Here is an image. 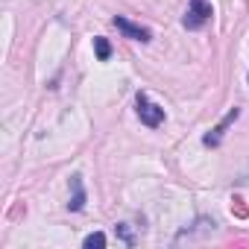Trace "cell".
<instances>
[{
  "label": "cell",
  "instance_id": "cell-4",
  "mask_svg": "<svg viewBox=\"0 0 249 249\" xmlns=\"http://www.w3.org/2000/svg\"><path fill=\"white\" fill-rule=\"evenodd\" d=\"M237 117H240V108H231V111H229V114H226V117L217 123V126H214V129H211V132L202 138V144H205V147H217V144H220V138H223V132L231 126V123H234Z\"/></svg>",
  "mask_w": 249,
  "mask_h": 249
},
{
  "label": "cell",
  "instance_id": "cell-5",
  "mask_svg": "<svg viewBox=\"0 0 249 249\" xmlns=\"http://www.w3.org/2000/svg\"><path fill=\"white\" fill-rule=\"evenodd\" d=\"M71 188H73V196H71L68 208H71V211H82V205H85V188H82V176H71Z\"/></svg>",
  "mask_w": 249,
  "mask_h": 249
},
{
  "label": "cell",
  "instance_id": "cell-7",
  "mask_svg": "<svg viewBox=\"0 0 249 249\" xmlns=\"http://www.w3.org/2000/svg\"><path fill=\"white\" fill-rule=\"evenodd\" d=\"M103 246H106V234L103 231H94V234L85 237V249H103Z\"/></svg>",
  "mask_w": 249,
  "mask_h": 249
},
{
  "label": "cell",
  "instance_id": "cell-2",
  "mask_svg": "<svg viewBox=\"0 0 249 249\" xmlns=\"http://www.w3.org/2000/svg\"><path fill=\"white\" fill-rule=\"evenodd\" d=\"M135 108H138V117L147 123L150 129H156V126H161V123H164V108H159L156 103H150L147 94H138L135 97Z\"/></svg>",
  "mask_w": 249,
  "mask_h": 249
},
{
  "label": "cell",
  "instance_id": "cell-3",
  "mask_svg": "<svg viewBox=\"0 0 249 249\" xmlns=\"http://www.w3.org/2000/svg\"><path fill=\"white\" fill-rule=\"evenodd\" d=\"M114 27L126 36V38H132V41H150L153 38V33L147 30V27H138V24H132V21H126V18H114Z\"/></svg>",
  "mask_w": 249,
  "mask_h": 249
},
{
  "label": "cell",
  "instance_id": "cell-6",
  "mask_svg": "<svg viewBox=\"0 0 249 249\" xmlns=\"http://www.w3.org/2000/svg\"><path fill=\"white\" fill-rule=\"evenodd\" d=\"M94 50H97V59H100V62H108V56H111V44H108L103 36L94 38Z\"/></svg>",
  "mask_w": 249,
  "mask_h": 249
},
{
  "label": "cell",
  "instance_id": "cell-1",
  "mask_svg": "<svg viewBox=\"0 0 249 249\" xmlns=\"http://www.w3.org/2000/svg\"><path fill=\"white\" fill-rule=\"evenodd\" d=\"M211 15H214V9H211L208 0H191V6H188L182 24H185L188 30H199V27H205V24L211 21Z\"/></svg>",
  "mask_w": 249,
  "mask_h": 249
}]
</instances>
